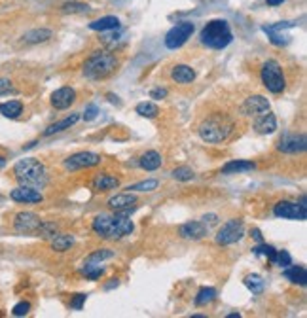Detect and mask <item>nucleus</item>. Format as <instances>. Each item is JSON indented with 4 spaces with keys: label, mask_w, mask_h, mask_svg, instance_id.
Segmentation results:
<instances>
[{
    "label": "nucleus",
    "mask_w": 307,
    "mask_h": 318,
    "mask_svg": "<svg viewBox=\"0 0 307 318\" xmlns=\"http://www.w3.org/2000/svg\"><path fill=\"white\" fill-rule=\"evenodd\" d=\"M93 231L103 239H122L133 233L135 225L133 220L124 212H116V214H101L93 220Z\"/></svg>",
    "instance_id": "obj_1"
},
{
    "label": "nucleus",
    "mask_w": 307,
    "mask_h": 318,
    "mask_svg": "<svg viewBox=\"0 0 307 318\" xmlns=\"http://www.w3.org/2000/svg\"><path fill=\"white\" fill-rule=\"evenodd\" d=\"M13 174H15V180L19 182L21 186L42 189V187L48 184V172H46V167L40 163L38 159H34V158L21 159L19 163H15Z\"/></svg>",
    "instance_id": "obj_2"
},
{
    "label": "nucleus",
    "mask_w": 307,
    "mask_h": 318,
    "mask_svg": "<svg viewBox=\"0 0 307 318\" xmlns=\"http://www.w3.org/2000/svg\"><path fill=\"white\" fill-rule=\"evenodd\" d=\"M231 131H233V122L226 114H212L205 118L199 125V137L211 144L224 142L231 135Z\"/></svg>",
    "instance_id": "obj_3"
},
{
    "label": "nucleus",
    "mask_w": 307,
    "mask_h": 318,
    "mask_svg": "<svg viewBox=\"0 0 307 318\" xmlns=\"http://www.w3.org/2000/svg\"><path fill=\"white\" fill-rule=\"evenodd\" d=\"M231 40H233L231 28L228 21H224V19L209 21L199 34V42L209 49H224L226 46H230Z\"/></svg>",
    "instance_id": "obj_4"
},
{
    "label": "nucleus",
    "mask_w": 307,
    "mask_h": 318,
    "mask_svg": "<svg viewBox=\"0 0 307 318\" xmlns=\"http://www.w3.org/2000/svg\"><path fill=\"white\" fill-rule=\"evenodd\" d=\"M118 57L108 51H97L89 57L84 65V74L89 80H105L110 74H114L118 70Z\"/></svg>",
    "instance_id": "obj_5"
},
{
    "label": "nucleus",
    "mask_w": 307,
    "mask_h": 318,
    "mask_svg": "<svg viewBox=\"0 0 307 318\" xmlns=\"http://www.w3.org/2000/svg\"><path fill=\"white\" fill-rule=\"evenodd\" d=\"M260 78H262V84L266 85V89L271 93H283L285 87H287V80H285V72L275 59H268L262 68H260Z\"/></svg>",
    "instance_id": "obj_6"
},
{
    "label": "nucleus",
    "mask_w": 307,
    "mask_h": 318,
    "mask_svg": "<svg viewBox=\"0 0 307 318\" xmlns=\"http://www.w3.org/2000/svg\"><path fill=\"white\" fill-rule=\"evenodd\" d=\"M193 23L190 21H182V23H178V25H174L169 32H167V36H165V46L169 47V49H176V47L184 46L186 42H188V38L193 34Z\"/></svg>",
    "instance_id": "obj_7"
},
{
    "label": "nucleus",
    "mask_w": 307,
    "mask_h": 318,
    "mask_svg": "<svg viewBox=\"0 0 307 318\" xmlns=\"http://www.w3.org/2000/svg\"><path fill=\"white\" fill-rule=\"evenodd\" d=\"M273 214L283 220H300L304 222L307 218V206L306 203H290V201H281L273 206Z\"/></svg>",
    "instance_id": "obj_8"
},
{
    "label": "nucleus",
    "mask_w": 307,
    "mask_h": 318,
    "mask_svg": "<svg viewBox=\"0 0 307 318\" xmlns=\"http://www.w3.org/2000/svg\"><path fill=\"white\" fill-rule=\"evenodd\" d=\"M245 235V225L241 220H230L220 227V231L216 235V243L222 244V246H228V244H233L241 241Z\"/></svg>",
    "instance_id": "obj_9"
},
{
    "label": "nucleus",
    "mask_w": 307,
    "mask_h": 318,
    "mask_svg": "<svg viewBox=\"0 0 307 318\" xmlns=\"http://www.w3.org/2000/svg\"><path fill=\"white\" fill-rule=\"evenodd\" d=\"M307 148L306 135H296V133H285L277 141V150L283 154H302Z\"/></svg>",
    "instance_id": "obj_10"
},
{
    "label": "nucleus",
    "mask_w": 307,
    "mask_h": 318,
    "mask_svg": "<svg viewBox=\"0 0 307 318\" xmlns=\"http://www.w3.org/2000/svg\"><path fill=\"white\" fill-rule=\"evenodd\" d=\"M101 163V156L93 152H78L74 156L65 159V168L68 170H80V168H91Z\"/></svg>",
    "instance_id": "obj_11"
},
{
    "label": "nucleus",
    "mask_w": 307,
    "mask_h": 318,
    "mask_svg": "<svg viewBox=\"0 0 307 318\" xmlns=\"http://www.w3.org/2000/svg\"><path fill=\"white\" fill-rule=\"evenodd\" d=\"M40 224H42V220H40V216H36L34 212H19V214H15V218H13L15 231L23 235L36 233Z\"/></svg>",
    "instance_id": "obj_12"
},
{
    "label": "nucleus",
    "mask_w": 307,
    "mask_h": 318,
    "mask_svg": "<svg viewBox=\"0 0 307 318\" xmlns=\"http://www.w3.org/2000/svg\"><path fill=\"white\" fill-rule=\"evenodd\" d=\"M76 101V91L72 87H61L51 93V106L55 110H67Z\"/></svg>",
    "instance_id": "obj_13"
},
{
    "label": "nucleus",
    "mask_w": 307,
    "mask_h": 318,
    "mask_svg": "<svg viewBox=\"0 0 307 318\" xmlns=\"http://www.w3.org/2000/svg\"><path fill=\"white\" fill-rule=\"evenodd\" d=\"M178 233L182 239H188V241H199L209 233V227L203 222H186V224L180 225Z\"/></svg>",
    "instance_id": "obj_14"
},
{
    "label": "nucleus",
    "mask_w": 307,
    "mask_h": 318,
    "mask_svg": "<svg viewBox=\"0 0 307 318\" xmlns=\"http://www.w3.org/2000/svg\"><path fill=\"white\" fill-rule=\"evenodd\" d=\"M10 197L15 203H40V201L44 199L38 189L29 187V186H19V187H15V189H11Z\"/></svg>",
    "instance_id": "obj_15"
},
{
    "label": "nucleus",
    "mask_w": 307,
    "mask_h": 318,
    "mask_svg": "<svg viewBox=\"0 0 307 318\" xmlns=\"http://www.w3.org/2000/svg\"><path fill=\"white\" fill-rule=\"evenodd\" d=\"M137 203V197L129 191V193H120V195H114L108 199V206L116 210V212H124V214H129L133 210V205Z\"/></svg>",
    "instance_id": "obj_16"
},
{
    "label": "nucleus",
    "mask_w": 307,
    "mask_h": 318,
    "mask_svg": "<svg viewBox=\"0 0 307 318\" xmlns=\"http://www.w3.org/2000/svg\"><path fill=\"white\" fill-rule=\"evenodd\" d=\"M269 110V101L262 95H252L249 99H245L243 103V112L249 116H260V114Z\"/></svg>",
    "instance_id": "obj_17"
},
{
    "label": "nucleus",
    "mask_w": 307,
    "mask_h": 318,
    "mask_svg": "<svg viewBox=\"0 0 307 318\" xmlns=\"http://www.w3.org/2000/svg\"><path fill=\"white\" fill-rule=\"evenodd\" d=\"M288 27H294V23H277V25H269V27H264V32L269 36V42L275 44V46H283L288 42L287 34H281V30H285Z\"/></svg>",
    "instance_id": "obj_18"
},
{
    "label": "nucleus",
    "mask_w": 307,
    "mask_h": 318,
    "mask_svg": "<svg viewBox=\"0 0 307 318\" xmlns=\"http://www.w3.org/2000/svg\"><path fill=\"white\" fill-rule=\"evenodd\" d=\"M254 129L256 133L260 135H269V133H273L277 129V120H275V116L271 112H264L256 116V122H254Z\"/></svg>",
    "instance_id": "obj_19"
},
{
    "label": "nucleus",
    "mask_w": 307,
    "mask_h": 318,
    "mask_svg": "<svg viewBox=\"0 0 307 318\" xmlns=\"http://www.w3.org/2000/svg\"><path fill=\"white\" fill-rule=\"evenodd\" d=\"M171 78L176 84H192L195 80V70L188 65H176L171 70Z\"/></svg>",
    "instance_id": "obj_20"
},
{
    "label": "nucleus",
    "mask_w": 307,
    "mask_h": 318,
    "mask_svg": "<svg viewBox=\"0 0 307 318\" xmlns=\"http://www.w3.org/2000/svg\"><path fill=\"white\" fill-rule=\"evenodd\" d=\"M285 279L290 281L292 284H300V286H306L307 282V271L304 265H288L285 267Z\"/></svg>",
    "instance_id": "obj_21"
},
{
    "label": "nucleus",
    "mask_w": 307,
    "mask_h": 318,
    "mask_svg": "<svg viewBox=\"0 0 307 318\" xmlns=\"http://www.w3.org/2000/svg\"><path fill=\"white\" fill-rule=\"evenodd\" d=\"M256 167L254 161H247V159H237V161H230L222 167V174H237V172H247Z\"/></svg>",
    "instance_id": "obj_22"
},
{
    "label": "nucleus",
    "mask_w": 307,
    "mask_h": 318,
    "mask_svg": "<svg viewBox=\"0 0 307 318\" xmlns=\"http://www.w3.org/2000/svg\"><path fill=\"white\" fill-rule=\"evenodd\" d=\"M91 186H93L95 191H110V189H116L120 186V180L110 176V174H99V176L93 178Z\"/></svg>",
    "instance_id": "obj_23"
},
{
    "label": "nucleus",
    "mask_w": 307,
    "mask_h": 318,
    "mask_svg": "<svg viewBox=\"0 0 307 318\" xmlns=\"http://www.w3.org/2000/svg\"><path fill=\"white\" fill-rule=\"evenodd\" d=\"M53 36V32L49 28H34L23 34V42L25 44H42V42H48L49 38Z\"/></svg>",
    "instance_id": "obj_24"
},
{
    "label": "nucleus",
    "mask_w": 307,
    "mask_h": 318,
    "mask_svg": "<svg viewBox=\"0 0 307 318\" xmlns=\"http://www.w3.org/2000/svg\"><path fill=\"white\" fill-rule=\"evenodd\" d=\"M161 156L157 154L155 150H150L143 154V158L139 159V165L144 168V170H157V168L161 167Z\"/></svg>",
    "instance_id": "obj_25"
},
{
    "label": "nucleus",
    "mask_w": 307,
    "mask_h": 318,
    "mask_svg": "<svg viewBox=\"0 0 307 318\" xmlns=\"http://www.w3.org/2000/svg\"><path fill=\"white\" fill-rule=\"evenodd\" d=\"M89 28L91 30H114V28H120V19L114 17V15H106V17L91 21Z\"/></svg>",
    "instance_id": "obj_26"
},
{
    "label": "nucleus",
    "mask_w": 307,
    "mask_h": 318,
    "mask_svg": "<svg viewBox=\"0 0 307 318\" xmlns=\"http://www.w3.org/2000/svg\"><path fill=\"white\" fill-rule=\"evenodd\" d=\"M72 244H74V237H72V235L55 233L51 237V248H53L55 252H65Z\"/></svg>",
    "instance_id": "obj_27"
},
{
    "label": "nucleus",
    "mask_w": 307,
    "mask_h": 318,
    "mask_svg": "<svg viewBox=\"0 0 307 318\" xmlns=\"http://www.w3.org/2000/svg\"><path fill=\"white\" fill-rule=\"evenodd\" d=\"M78 120H80V116H78V114H72V116H68V118H65V120H61V122L51 123L48 129L44 131V135H46V137H49V135H55V133L65 131V129H68V127H72V125H74Z\"/></svg>",
    "instance_id": "obj_28"
},
{
    "label": "nucleus",
    "mask_w": 307,
    "mask_h": 318,
    "mask_svg": "<svg viewBox=\"0 0 307 318\" xmlns=\"http://www.w3.org/2000/svg\"><path fill=\"white\" fill-rule=\"evenodd\" d=\"M0 114L4 118H10V120H15L23 114V104L19 101H8V103L0 104Z\"/></svg>",
    "instance_id": "obj_29"
},
{
    "label": "nucleus",
    "mask_w": 307,
    "mask_h": 318,
    "mask_svg": "<svg viewBox=\"0 0 307 318\" xmlns=\"http://www.w3.org/2000/svg\"><path fill=\"white\" fill-rule=\"evenodd\" d=\"M216 300V290L211 288V286H205L201 290L197 292V296H195V305L197 307H205L207 303H211V301Z\"/></svg>",
    "instance_id": "obj_30"
},
{
    "label": "nucleus",
    "mask_w": 307,
    "mask_h": 318,
    "mask_svg": "<svg viewBox=\"0 0 307 318\" xmlns=\"http://www.w3.org/2000/svg\"><path fill=\"white\" fill-rule=\"evenodd\" d=\"M243 282L252 294H262V290H264V281L260 275H249V277H245Z\"/></svg>",
    "instance_id": "obj_31"
},
{
    "label": "nucleus",
    "mask_w": 307,
    "mask_h": 318,
    "mask_svg": "<svg viewBox=\"0 0 307 318\" xmlns=\"http://www.w3.org/2000/svg\"><path fill=\"white\" fill-rule=\"evenodd\" d=\"M252 252L256 254V256H266L271 263H275V258H277V250H275L271 244H266V243H260L256 248H252Z\"/></svg>",
    "instance_id": "obj_32"
},
{
    "label": "nucleus",
    "mask_w": 307,
    "mask_h": 318,
    "mask_svg": "<svg viewBox=\"0 0 307 318\" xmlns=\"http://www.w3.org/2000/svg\"><path fill=\"white\" fill-rule=\"evenodd\" d=\"M84 275H86L89 281H97V279H101L103 277V273H105V269L101 267V263H89L86 262V267H84Z\"/></svg>",
    "instance_id": "obj_33"
},
{
    "label": "nucleus",
    "mask_w": 307,
    "mask_h": 318,
    "mask_svg": "<svg viewBox=\"0 0 307 318\" xmlns=\"http://www.w3.org/2000/svg\"><path fill=\"white\" fill-rule=\"evenodd\" d=\"M137 114H141L143 118H155L157 114H159V108L155 106L154 103H141L137 104Z\"/></svg>",
    "instance_id": "obj_34"
},
{
    "label": "nucleus",
    "mask_w": 307,
    "mask_h": 318,
    "mask_svg": "<svg viewBox=\"0 0 307 318\" xmlns=\"http://www.w3.org/2000/svg\"><path fill=\"white\" fill-rule=\"evenodd\" d=\"M63 11L65 13H87L89 11V6L84 4V2H67L63 4Z\"/></svg>",
    "instance_id": "obj_35"
},
{
    "label": "nucleus",
    "mask_w": 307,
    "mask_h": 318,
    "mask_svg": "<svg viewBox=\"0 0 307 318\" xmlns=\"http://www.w3.org/2000/svg\"><path fill=\"white\" fill-rule=\"evenodd\" d=\"M55 233H57V225L51 224V222H42L40 227L36 229V235L42 237V239H51Z\"/></svg>",
    "instance_id": "obj_36"
},
{
    "label": "nucleus",
    "mask_w": 307,
    "mask_h": 318,
    "mask_svg": "<svg viewBox=\"0 0 307 318\" xmlns=\"http://www.w3.org/2000/svg\"><path fill=\"white\" fill-rule=\"evenodd\" d=\"M171 176H173L174 180H178V182H188V180H193L195 172H193L192 168H188V167H178V168H174L173 172H171Z\"/></svg>",
    "instance_id": "obj_37"
},
{
    "label": "nucleus",
    "mask_w": 307,
    "mask_h": 318,
    "mask_svg": "<svg viewBox=\"0 0 307 318\" xmlns=\"http://www.w3.org/2000/svg\"><path fill=\"white\" fill-rule=\"evenodd\" d=\"M114 254L110 252V250H95V252H91L89 256L86 258V262H89V263H101V262H105V260H110Z\"/></svg>",
    "instance_id": "obj_38"
},
{
    "label": "nucleus",
    "mask_w": 307,
    "mask_h": 318,
    "mask_svg": "<svg viewBox=\"0 0 307 318\" xmlns=\"http://www.w3.org/2000/svg\"><path fill=\"white\" fill-rule=\"evenodd\" d=\"M155 187H157V180H144V182H139V184L129 186L127 189H129V191H152Z\"/></svg>",
    "instance_id": "obj_39"
},
{
    "label": "nucleus",
    "mask_w": 307,
    "mask_h": 318,
    "mask_svg": "<svg viewBox=\"0 0 307 318\" xmlns=\"http://www.w3.org/2000/svg\"><path fill=\"white\" fill-rule=\"evenodd\" d=\"M29 311H30V303H27V301H19V303L11 309V315H13V317H25Z\"/></svg>",
    "instance_id": "obj_40"
},
{
    "label": "nucleus",
    "mask_w": 307,
    "mask_h": 318,
    "mask_svg": "<svg viewBox=\"0 0 307 318\" xmlns=\"http://www.w3.org/2000/svg\"><path fill=\"white\" fill-rule=\"evenodd\" d=\"M275 263H277V265H281V267H288V265L292 263V258H290V254H288L287 250H281V252H277Z\"/></svg>",
    "instance_id": "obj_41"
},
{
    "label": "nucleus",
    "mask_w": 307,
    "mask_h": 318,
    "mask_svg": "<svg viewBox=\"0 0 307 318\" xmlns=\"http://www.w3.org/2000/svg\"><path fill=\"white\" fill-rule=\"evenodd\" d=\"M86 298H87L86 294H76V298L70 301V307H72V309H76V311H80L82 307H84V303H86Z\"/></svg>",
    "instance_id": "obj_42"
},
{
    "label": "nucleus",
    "mask_w": 307,
    "mask_h": 318,
    "mask_svg": "<svg viewBox=\"0 0 307 318\" xmlns=\"http://www.w3.org/2000/svg\"><path fill=\"white\" fill-rule=\"evenodd\" d=\"M97 114H99V108H97L95 104H89L86 108V114H84V120L86 122H93L97 118Z\"/></svg>",
    "instance_id": "obj_43"
},
{
    "label": "nucleus",
    "mask_w": 307,
    "mask_h": 318,
    "mask_svg": "<svg viewBox=\"0 0 307 318\" xmlns=\"http://www.w3.org/2000/svg\"><path fill=\"white\" fill-rule=\"evenodd\" d=\"M11 89H13V85H11V80L8 78H0V97L6 93H10Z\"/></svg>",
    "instance_id": "obj_44"
},
{
    "label": "nucleus",
    "mask_w": 307,
    "mask_h": 318,
    "mask_svg": "<svg viewBox=\"0 0 307 318\" xmlns=\"http://www.w3.org/2000/svg\"><path fill=\"white\" fill-rule=\"evenodd\" d=\"M150 97H152V99H157V101H159V99H165V97H167V89H152V91H150Z\"/></svg>",
    "instance_id": "obj_45"
},
{
    "label": "nucleus",
    "mask_w": 307,
    "mask_h": 318,
    "mask_svg": "<svg viewBox=\"0 0 307 318\" xmlns=\"http://www.w3.org/2000/svg\"><path fill=\"white\" fill-rule=\"evenodd\" d=\"M252 237H254V241H258V243H264V239H262V233H260V229H252Z\"/></svg>",
    "instance_id": "obj_46"
},
{
    "label": "nucleus",
    "mask_w": 307,
    "mask_h": 318,
    "mask_svg": "<svg viewBox=\"0 0 307 318\" xmlns=\"http://www.w3.org/2000/svg\"><path fill=\"white\" fill-rule=\"evenodd\" d=\"M268 2V6H279V4H283L285 0H266Z\"/></svg>",
    "instance_id": "obj_47"
},
{
    "label": "nucleus",
    "mask_w": 307,
    "mask_h": 318,
    "mask_svg": "<svg viewBox=\"0 0 307 318\" xmlns=\"http://www.w3.org/2000/svg\"><path fill=\"white\" fill-rule=\"evenodd\" d=\"M4 167H6V158H4V156H0V170H2Z\"/></svg>",
    "instance_id": "obj_48"
},
{
    "label": "nucleus",
    "mask_w": 307,
    "mask_h": 318,
    "mask_svg": "<svg viewBox=\"0 0 307 318\" xmlns=\"http://www.w3.org/2000/svg\"><path fill=\"white\" fill-rule=\"evenodd\" d=\"M108 99H110V103H120L118 97H114V95H108Z\"/></svg>",
    "instance_id": "obj_49"
}]
</instances>
